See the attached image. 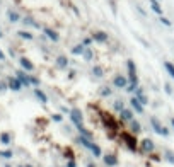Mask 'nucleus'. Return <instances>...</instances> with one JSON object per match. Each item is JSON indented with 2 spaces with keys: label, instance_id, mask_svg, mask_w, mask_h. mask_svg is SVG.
I'll use <instances>...</instances> for the list:
<instances>
[{
  "label": "nucleus",
  "instance_id": "nucleus-1",
  "mask_svg": "<svg viewBox=\"0 0 174 167\" xmlns=\"http://www.w3.org/2000/svg\"><path fill=\"white\" fill-rule=\"evenodd\" d=\"M121 137H123V140H125V145H126V147H128L132 152H137V149H138L137 138H135L133 135H130V133H123Z\"/></svg>",
  "mask_w": 174,
  "mask_h": 167
},
{
  "label": "nucleus",
  "instance_id": "nucleus-2",
  "mask_svg": "<svg viewBox=\"0 0 174 167\" xmlns=\"http://www.w3.org/2000/svg\"><path fill=\"white\" fill-rule=\"evenodd\" d=\"M150 125H152V128H154V131H156L157 135H162V137H169V130H167V128H164V126H160V123L157 121L156 118H152V119H150Z\"/></svg>",
  "mask_w": 174,
  "mask_h": 167
},
{
  "label": "nucleus",
  "instance_id": "nucleus-3",
  "mask_svg": "<svg viewBox=\"0 0 174 167\" xmlns=\"http://www.w3.org/2000/svg\"><path fill=\"white\" fill-rule=\"evenodd\" d=\"M70 119H72V123H74L79 130L84 126V125H82V114H80L79 109H72V111H70Z\"/></svg>",
  "mask_w": 174,
  "mask_h": 167
},
{
  "label": "nucleus",
  "instance_id": "nucleus-4",
  "mask_svg": "<svg viewBox=\"0 0 174 167\" xmlns=\"http://www.w3.org/2000/svg\"><path fill=\"white\" fill-rule=\"evenodd\" d=\"M104 164H106V167L118 165V157H116L115 153H107V155H104Z\"/></svg>",
  "mask_w": 174,
  "mask_h": 167
},
{
  "label": "nucleus",
  "instance_id": "nucleus-5",
  "mask_svg": "<svg viewBox=\"0 0 174 167\" xmlns=\"http://www.w3.org/2000/svg\"><path fill=\"white\" fill-rule=\"evenodd\" d=\"M142 150H144V152H147V153L154 152V141L148 140V138H145V140L142 141Z\"/></svg>",
  "mask_w": 174,
  "mask_h": 167
},
{
  "label": "nucleus",
  "instance_id": "nucleus-6",
  "mask_svg": "<svg viewBox=\"0 0 174 167\" xmlns=\"http://www.w3.org/2000/svg\"><path fill=\"white\" fill-rule=\"evenodd\" d=\"M9 87H10L12 90H19L22 87V84H21V80H19L17 77H14V78H9Z\"/></svg>",
  "mask_w": 174,
  "mask_h": 167
},
{
  "label": "nucleus",
  "instance_id": "nucleus-7",
  "mask_svg": "<svg viewBox=\"0 0 174 167\" xmlns=\"http://www.w3.org/2000/svg\"><path fill=\"white\" fill-rule=\"evenodd\" d=\"M104 125H106V126L109 128V130H116V126H118V125L115 123V119H113L109 114H107V116H104Z\"/></svg>",
  "mask_w": 174,
  "mask_h": 167
},
{
  "label": "nucleus",
  "instance_id": "nucleus-8",
  "mask_svg": "<svg viewBox=\"0 0 174 167\" xmlns=\"http://www.w3.org/2000/svg\"><path fill=\"white\" fill-rule=\"evenodd\" d=\"M19 62H21V65H22V68H24V70H27V72H31V70L34 68V65L31 63V62H29L27 58H24V56H22L21 60H19Z\"/></svg>",
  "mask_w": 174,
  "mask_h": 167
},
{
  "label": "nucleus",
  "instance_id": "nucleus-9",
  "mask_svg": "<svg viewBox=\"0 0 174 167\" xmlns=\"http://www.w3.org/2000/svg\"><path fill=\"white\" fill-rule=\"evenodd\" d=\"M130 102H132V106H133V109H135L137 113H144V108H142L140 101H138L137 97H132V101H130Z\"/></svg>",
  "mask_w": 174,
  "mask_h": 167
},
{
  "label": "nucleus",
  "instance_id": "nucleus-10",
  "mask_svg": "<svg viewBox=\"0 0 174 167\" xmlns=\"http://www.w3.org/2000/svg\"><path fill=\"white\" fill-rule=\"evenodd\" d=\"M17 78L21 80V84H22V85H29V84H31L29 77H27V75H24L22 72H17Z\"/></svg>",
  "mask_w": 174,
  "mask_h": 167
},
{
  "label": "nucleus",
  "instance_id": "nucleus-11",
  "mask_svg": "<svg viewBox=\"0 0 174 167\" xmlns=\"http://www.w3.org/2000/svg\"><path fill=\"white\" fill-rule=\"evenodd\" d=\"M91 152L94 153V157H103V150H101V147H99V145H96V143L92 145V149H91Z\"/></svg>",
  "mask_w": 174,
  "mask_h": 167
},
{
  "label": "nucleus",
  "instance_id": "nucleus-12",
  "mask_svg": "<svg viewBox=\"0 0 174 167\" xmlns=\"http://www.w3.org/2000/svg\"><path fill=\"white\" fill-rule=\"evenodd\" d=\"M45 34L51 38V41H58V34H56L55 31H51V29H48V27H45Z\"/></svg>",
  "mask_w": 174,
  "mask_h": 167
},
{
  "label": "nucleus",
  "instance_id": "nucleus-13",
  "mask_svg": "<svg viewBox=\"0 0 174 167\" xmlns=\"http://www.w3.org/2000/svg\"><path fill=\"white\" fill-rule=\"evenodd\" d=\"M115 85H118V87H126V78H125V77H116V78H115Z\"/></svg>",
  "mask_w": 174,
  "mask_h": 167
},
{
  "label": "nucleus",
  "instance_id": "nucleus-14",
  "mask_svg": "<svg viewBox=\"0 0 174 167\" xmlns=\"http://www.w3.org/2000/svg\"><path fill=\"white\" fill-rule=\"evenodd\" d=\"M164 67H166V70L169 72V75L174 78V65L171 63V62H164Z\"/></svg>",
  "mask_w": 174,
  "mask_h": 167
},
{
  "label": "nucleus",
  "instance_id": "nucleus-15",
  "mask_svg": "<svg viewBox=\"0 0 174 167\" xmlns=\"http://www.w3.org/2000/svg\"><path fill=\"white\" fill-rule=\"evenodd\" d=\"M34 94H36V97H38V99L41 101V102H48V97H46L45 94L41 92L39 89H36V90H34Z\"/></svg>",
  "mask_w": 174,
  "mask_h": 167
},
{
  "label": "nucleus",
  "instance_id": "nucleus-16",
  "mask_svg": "<svg viewBox=\"0 0 174 167\" xmlns=\"http://www.w3.org/2000/svg\"><path fill=\"white\" fill-rule=\"evenodd\" d=\"M150 5H152V9H154V12H156V14L162 15V9H160L159 5H157V2H156V0H150Z\"/></svg>",
  "mask_w": 174,
  "mask_h": 167
},
{
  "label": "nucleus",
  "instance_id": "nucleus-17",
  "mask_svg": "<svg viewBox=\"0 0 174 167\" xmlns=\"http://www.w3.org/2000/svg\"><path fill=\"white\" fill-rule=\"evenodd\" d=\"M121 118L125 119V121H133V119H132V113H130L128 109H123L121 111Z\"/></svg>",
  "mask_w": 174,
  "mask_h": 167
},
{
  "label": "nucleus",
  "instance_id": "nucleus-18",
  "mask_svg": "<svg viewBox=\"0 0 174 167\" xmlns=\"http://www.w3.org/2000/svg\"><path fill=\"white\" fill-rule=\"evenodd\" d=\"M94 38H96L97 41H106L107 39V34L101 33V31H97V33H94Z\"/></svg>",
  "mask_w": 174,
  "mask_h": 167
},
{
  "label": "nucleus",
  "instance_id": "nucleus-19",
  "mask_svg": "<svg viewBox=\"0 0 174 167\" xmlns=\"http://www.w3.org/2000/svg\"><path fill=\"white\" fill-rule=\"evenodd\" d=\"M0 141H2L4 145H9V143H10V135H9V133H2V137H0Z\"/></svg>",
  "mask_w": 174,
  "mask_h": 167
},
{
  "label": "nucleus",
  "instance_id": "nucleus-20",
  "mask_svg": "<svg viewBox=\"0 0 174 167\" xmlns=\"http://www.w3.org/2000/svg\"><path fill=\"white\" fill-rule=\"evenodd\" d=\"M132 130H133L135 133H140L142 131V126L138 125V121H132Z\"/></svg>",
  "mask_w": 174,
  "mask_h": 167
},
{
  "label": "nucleus",
  "instance_id": "nucleus-21",
  "mask_svg": "<svg viewBox=\"0 0 174 167\" xmlns=\"http://www.w3.org/2000/svg\"><path fill=\"white\" fill-rule=\"evenodd\" d=\"M19 36L21 38H24V39H33V34H29V33H26V31H19Z\"/></svg>",
  "mask_w": 174,
  "mask_h": 167
},
{
  "label": "nucleus",
  "instance_id": "nucleus-22",
  "mask_svg": "<svg viewBox=\"0 0 174 167\" xmlns=\"http://www.w3.org/2000/svg\"><path fill=\"white\" fill-rule=\"evenodd\" d=\"M0 157H4V159H10L12 152H10V150H0Z\"/></svg>",
  "mask_w": 174,
  "mask_h": 167
},
{
  "label": "nucleus",
  "instance_id": "nucleus-23",
  "mask_svg": "<svg viewBox=\"0 0 174 167\" xmlns=\"http://www.w3.org/2000/svg\"><path fill=\"white\" fill-rule=\"evenodd\" d=\"M56 63H58V67H67V63H68V62H67V58H65V56H60Z\"/></svg>",
  "mask_w": 174,
  "mask_h": 167
},
{
  "label": "nucleus",
  "instance_id": "nucleus-24",
  "mask_svg": "<svg viewBox=\"0 0 174 167\" xmlns=\"http://www.w3.org/2000/svg\"><path fill=\"white\" fill-rule=\"evenodd\" d=\"M166 159L169 160L171 164H174V153L171 152V150H167V152H166Z\"/></svg>",
  "mask_w": 174,
  "mask_h": 167
},
{
  "label": "nucleus",
  "instance_id": "nucleus-25",
  "mask_svg": "<svg viewBox=\"0 0 174 167\" xmlns=\"http://www.w3.org/2000/svg\"><path fill=\"white\" fill-rule=\"evenodd\" d=\"M9 19H10L12 22H15V21H19V15L15 12H9Z\"/></svg>",
  "mask_w": 174,
  "mask_h": 167
},
{
  "label": "nucleus",
  "instance_id": "nucleus-26",
  "mask_svg": "<svg viewBox=\"0 0 174 167\" xmlns=\"http://www.w3.org/2000/svg\"><path fill=\"white\" fill-rule=\"evenodd\" d=\"M82 53V46H75L74 48V55H80Z\"/></svg>",
  "mask_w": 174,
  "mask_h": 167
},
{
  "label": "nucleus",
  "instance_id": "nucleus-27",
  "mask_svg": "<svg viewBox=\"0 0 174 167\" xmlns=\"http://www.w3.org/2000/svg\"><path fill=\"white\" fill-rule=\"evenodd\" d=\"M29 82H31V84H34V85H38V84H39V80H38L36 77H29Z\"/></svg>",
  "mask_w": 174,
  "mask_h": 167
},
{
  "label": "nucleus",
  "instance_id": "nucleus-28",
  "mask_svg": "<svg viewBox=\"0 0 174 167\" xmlns=\"http://www.w3.org/2000/svg\"><path fill=\"white\" fill-rule=\"evenodd\" d=\"M160 21H162L166 26H171V21H169V19H166V17H162V15H160Z\"/></svg>",
  "mask_w": 174,
  "mask_h": 167
},
{
  "label": "nucleus",
  "instance_id": "nucleus-29",
  "mask_svg": "<svg viewBox=\"0 0 174 167\" xmlns=\"http://www.w3.org/2000/svg\"><path fill=\"white\" fill-rule=\"evenodd\" d=\"M115 108L118 109V111H123V104H121V102H116V104H115Z\"/></svg>",
  "mask_w": 174,
  "mask_h": 167
},
{
  "label": "nucleus",
  "instance_id": "nucleus-30",
  "mask_svg": "<svg viewBox=\"0 0 174 167\" xmlns=\"http://www.w3.org/2000/svg\"><path fill=\"white\" fill-rule=\"evenodd\" d=\"M67 167H77V164H75V160H72V159H70V160H68V165H67Z\"/></svg>",
  "mask_w": 174,
  "mask_h": 167
},
{
  "label": "nucleus",
  "instance_id": "nucleus-31",
  "mask_svg": "<svg viewBox=\"0 0 174 167\" xmlns=\"http://www.w3.org/2000/svg\"><path fill=\"white\" fill-rule=\"evenodd\" d=\"M53 119H55V121H62V116L60 114H53Z\"/></svg>",
  "mask_w": 174,
  "mask_h": 167
},
{
  "label": "nucleus",
  "instance_id": "nucleus-32",
  "mask_svg": "<svg viewBox=\"0 0 174 167\" xmlns=\"http://www.w3.org/2000/svg\"><path fill=\"white\" fill-rule=\"evenodd\" d=\"M4 89H7V85H5L4 82H0V90H4Z\"/></svg>",
  "mask_w": 174,
  "mask_h": 167
},
{
  "label": "nucleus",
  "instance_id": "nucleus-33",
  "mask_svg": "<svg viewBox=\"0 0 174 167\" xmlns=\"http://www.w3.org/2000/svg\"><path fill=\"white\" fill-rule=\"evenodd\" d=\"M0 60H5V55L2 53V50H0Z\"/></svg>",
  "mask_w": 174,
  "mask_h": 167
},
{
  "label": "nucleus",
  "instance_id": "nucleus-34",
  "mask_svg": "<svg viewBox=\"0 0 174 167\" xmlns=\"http://www.w3.org/2000/svg\"><path fill=\"white\" fill-rule=\"evenodd\" d=\"M171 125H172V128H174V118H172V119H171Z\"/></svg>",
  "mask_w": 174,
  "mask_h": 167
},
{
  "label": "nucleus",
  "instance_id": "nucleus-35",
  "mask_svg": "<svg viewBox=\"0 0 174 167\" xmlns=\"http://www.w3.org/2000/svg\"><path fill=\"white\" fill-rule=\"evenodd\" d=\"M87 167H96V165H92V164H89V165H87Z\"/></svg>",
  "mask_w": 174,
  "mask_h": 167
},
{
  "label": "nucleus",
  "instance_id": "nucleus-36",
  "mask_svg": "<svg viewBox=\"0 0 174 167\" xmlns=\"http://www.w3.org/2000/svg\"><path fill=\"white\" fill-rule=\"evenodd\" d=\"M19 167H31V165H19Z\"/></svg>",
  "mask_w": 174,
  "mask_h": 167
},
{
  "label": "nucleus",
  "instance_id": "nucleus-37",
  "mask_svg": "<svg viewBox=\"0 0 174 167\" xmlns=\"http://www.w3.org/2000/svg\"><path fill=\"white\" fill-rule=\"evenodd\" d=\"M0 38H2V31H0Z\"/></svg>",
  "mask_w": 174,
  "mask_h": 167
},
{
  "label": "nucleus",
  "instance_id": "nucleus-38",
  "mask_svg": "<svg viewBox=\"0 0 174 167\" xmlns=\"http://www.w3.org/2000/svg\"><path fill=\"white\" fill-rule=\"evenodd\" d=\"M5 167H10V165H5Z\"/></svg>",
  "mask_w": 174,
  "mask_h": 167
}]
</instances>
